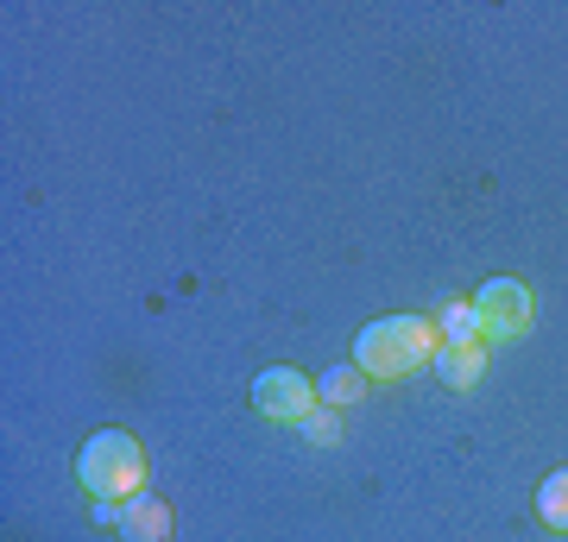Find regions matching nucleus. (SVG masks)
I'll return each instance as SVG.
<instances>
[{
    "label": "nucleus",
    "instance_id": "1",
    "mask_svg": "<svg viewBox=\"0 0 568 542\" xmlns=\"http://www.w3.org/2000/svg\"><path fill=\"white\" fill-rule=\"evenodd\" d=\"M436 316H379L354 335V366L366 379H410L417 366L436 360Z\"/></svg>",
    "mask_w": 568,
    "mask_h": 542
},
{
    "label": "nucleus",
    "instance_id": "2",
    "mask_svg": "<svg viewBox=\"0 0 568 542\" xmlns=\"http://www.w3.org/2000/svg\"><path fill=\"white\" fill-rule=\"evenodd\" d=\"M77 473H82V485H89L95 499H114V492L133 499L140 480H145V454H140V442H133L126 429H102V436H89V442H82Z\"/></svg>",
    "mask_w": 568,
    "mask_h": 542
},
{
    "label": "nucleus",
    "instance_id": "3",
    "mask_svg": "<svg viewBox=\"0 0 568 542\" xmlns=\"http://www.w3.org/2000/svg\"><path fill=\"white\" fill-rule=\"evenodd\" d=\"M253 403L278 422H304V417H316V385L304 372H291V366H272V372L253 379Z\"/></svg>",
    "mask_w": 568,
    "mask_h": 542
},
{
    "label": "nucleus",
    "instance_id": "4",
    "mask_svg": "<svg viewBox=\"0 0 568 542\" xmlns=\"http://www.w3.org/2000/svg\"><path fill=\"white\" fill-rule=\"evenodd\" d=\"M474 309H480V328L487 335H525L530 328V290L518 278H493V284H480V297H474Z\"/></svg>",
    "mask_w": 568,
    "mask_h": 542
},
{
    "label": "nucleus",
    "instance_id": "5",
    "mask_svg": "<svg viewBox=\"0 0 568 542\" xmlns=\"http://www.w3.org/2000/svg\"><path fill=\"white\" fill-rule=\"evenodd\" d=\"M121 536L126 542H171V511H164V499L133 492V499L121 504Z\"/></svg>",
    "mask_w": 568,
    "mask_h": 542
},
{
    "label": "nucleus",
    "instance_id": "6",
    "mask_svg": "<svg viewBox=\"0 0 568 542\" xmlns=\"http://www.w3.org/2000/svg\"><path fill=\"white\" fill-rule=\"evenodd\" d=\"M429 366H436V379H443L448 391H467V385L487 372V354H480V347H436Z\"/></svg>",
    "mask_w": 568,
    "mask_h": 542
},
{
    "label": "nucleus",
    "instance_id": "7",
    "mask_svg": "<svg viewBox=\"0 0 568 542\" xmlns=\"http://www.w3.org/2000/svg\"><path fill=\"white\" fill-rule=\"evenodd\" d=\"M436 335H443V347H480V309H467V303H443L436 309Z\"/></svg>",
    "mask_w": 568,
    "mask_h": 542
},
{
    "label": "nucleus",
    "instance_id": "8",
    "mask_svg": "<svg viewBox=\"0 0 568 542\" xmlns=\"http://www.w3.org/2000/svg\"><path fill=\"white\" fill-rule=\"evenodd\" d=\"M537 518L549 530H568V467H556L544 485H537Z\"/></svg>",
    "mask_w": 568,
    "mask_h": 542
},
{
    "label": "nucleus",
    "instance_id": "9",
    "mask_svg": "<svg viewBox=\"0 0 568 542\" xmlns=\"http://www.w3.org/2000/svg\"><path fill=\"white\" fill-rule=\"evenodd\" d=\"M316 398H328V403L366 398V372H361V366H335V372H323V391H316Z\"/></svg>",
    "mask_w": 568,
    "mask_h": 542
},
{
    "label": "nucleus",
    "instance_id": "10",
    "mask_svg": "<svg viewBox=\"0 0 568 542\" xmlns=\"http://www.w3.org/2000/svg\"><path fill=\"white\" fill-rule=\"evenodd\" d=\"M304 429H310V442H342V436H335V422H328V417H304Z\"/></svg>",
    "mask_w": 568,
    "mask_h": 542
}]
</instances>
